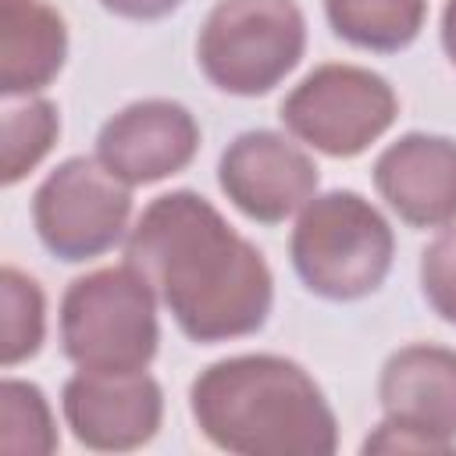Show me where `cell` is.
Returning a JSON list of instances; mask_svg holds the SVG:
<instances>
[{
  "label": "cell",
  "mask_w": 456,
  "mask_h": 456,
  "mask_svg": "<svg viewBox=\"0 0 456 456\" xmlns=\"http://www.w3.org/2000/svg\"><path fill=\"white\" fill-rule=\"evenodd\" d=\"M125 264L150 281L182 335L200 346L260 331L274 306L264 253L192 189L146 203L125 239Z\"/></svg>",
  "instance_id": "1"
},
{
  "label": "cell",
  "mask_w": 456,
  "mask_h": 456,
  "mask_svg": "<svg viewBox=\"0 0 456 456\" xmlns=\"http://www.w3.org/2000/svg\"><path fill=\"white\" fill-rule=\"evenodd\" d=\"M189 410L203 438L239 456H331L338 420L321 385L289 356L242 353L196 374Z\"/></svg>",
  "instance_id": "2"
},
{
  "label": "cell",
  "mask_w": 456,
  "mask_h": 456,
  "mask_svg": "<svg viewBox=\"0 0 456 456\" xmlns=\"http://www.w3.org/2000/svg\"><path fill=\"white\" fill-rule=\"evenodd\" d=\"M395 235L381 210L353 189L314 196L292 228L289 256L299 281L331 303H353L381 289L392 271Z\"/></svg>",
  "instance_id": "3"
},
{
  "label": "cell",
  "mask_w": 456,
  "mask_h": 456,
  "mask_svg": "<svg viewBox=\"0 0 456 456\" xmlns=\"http://www.w3.org/2000/svg\"><path fill=\"white\" fill-rule=\"evenodd\" d=\"M157 292L132 267H96L61 299V349L78 370H146L157 356Z\"/></svg>",
  "instance_id": "4"
},
{
  "label": "cell",
  "mask_w": 456,
  "mask_h": 456,
  "mask_svg": "<svg viewBox=\"0 0 456 456\" xmlns=\"http://www.w3.org/2000/svg\"><path fill=\"white\" fill-rule=\"evenodd\" d=\"M306 50L296 0H217L196 39V64L228 96L271 93Z\"/></svg>",
  "instance_id": "5"
},
{
  "label": "cell",
  "mask_w": 456,
  "mask_h": 456,
  "mask_svg": "<svg viewBox=\"0 0 456 456\" xmlns=\"http://www.w3.org/2000/svg\"><path fill=\"white\" fill-rule=\"evenodd\" d=\"M399 114V96L370 68L317 64L285 100L281 125L324 157H356L378 142Z\"/></svg>",
  "instance_id": "6"
},
{
  "label": "cell",
  "mask_w": 456,
  "mask_h": 456,
  "mask_svg": "<svg viewBox=\"0 0 456 456\" xmlns=\"http://www.w3.org/2000/svg\"><path fill=\"white\" fill-rule=\"evenodd\" d=\"M385 420L363 452H452L456 449V349L413 342L395 349L378 378Z\"/></svg>",
  "instance_id": "7"
},
{
  "label": "cell",
  "mask_w": 456,
  "mask_h": 456,
  "mask_svg": "<svg viewBox=\"0 0 456 456\" xmlns=\"http://www.w3.org/2000/svg\"><path fill=\"white\" fill-rule=\"evenodd\" d=\"M132 217V185L100 157H68L32 196V224L39 242L68 264H82L114 249Z\"/></svg>",
  "instance_id": "8"
},
{
  "label": "cell",
  "mask_w": 456,
  "mask_h": 456,
  "mask_svg": "<svg viewBox=\"0 0 456 456\" xmlns=\"http://www.w3.org/2000/svg\"><path fill=\"white\" fill-rule=\"evenodd\" d=\"M217 185L249 221L278 224L317 196L321 171L314 157L281 132L253 128L224 146Z\"/></svg>",
  "instance_id": "9"
},
{
  "label": "cell",
  "mask_w": 456,
  "mask_h": 456,
  "mask_svg": "<svg viewBox=\"0 0 456 456\" xmlns=\"http://www.w3.org/2000/svg\"><path fill=\"white\" fill-rule=\"evenodd\" d=\"M64 420L86 449L128 452L146 445L164 420V392L146 370H78L61 392Z\"/></svg>",
  "instance_id": "10"
},
{
  "label": "cell",
  "mask_w": 456,
  "mask_h": 456,
  "mask_svg": "<svg viewBox=\"0 0 456 456\" xmlns=\"http://www.w3.org/2000/svg\"><path fill=\"white\" fill-rule=\"evenodd\" d=\"M200 150V125L189 107L175 100H135L103 121L96 157L128 185L164 182L192 164Z\"/></svg>",
  "instance_id": "11"
},
{
  "label": "cell",
  "mask_w": 456,
  "mask_h": 456,
  "mask_svg": "<svg viewBox=\"0 0 456 456\" xmlns=\"http://www.w3.org/2000/svg\"><path fill=\"white\" fill-rule=\"evenodd\" d=\"M374 189L413 228L456 221V139L406 132L374 160Z\"/></svg>",
  "instance_id": "12"
},
{
  "label": "cell",
  "mask_w": 456,
  "mask_h": 456,
  "mask_svg": "<svg viewBox=\"0 0 456 456\" xmlns=\"http://www.w3.org/2000/svg\"><path fill=\"white\" fill-rule=\"evenodd\" d=\"M68 57V25L46 0H0V89L32 96L46 89Z\"/></svg>",
  "instance_id": "13"
},
{
  "label": "cell",
  "mask_w": 456,
  "mask_h": 456,
  "mask_svg": "<svg viewBox=\"0 0 456 456\" xmlns=\"http://www.w3.org/2000/svg\"><path fill=\"white\" fill-rule=\"evenodd\" d=\"M338 39L374 53H395L420 36L428 0H324Z\"/></svg>",
  "instance_id": "14"
},
{
  "label": "cell",
  "mask_w": 456,
  "mask_h": 456,
  "mask_svg": "<svg viewBox=\"0 0 456 456\" xmlns=\"http://www.w3.org/2000/svg\"><path fill=\"white\" fill-rule=\"evenodd\" d=\"M61 118L46 96H7L4 107V153H0V178L4 185H18L57 142Z\"/></svg>",
  "instance_id": "15"
},
{
  "label": "cell",
  "mask_w": 456,
  "mask_h": 456,
  "mask_svg": "<svg viewBox=\"0 0 456 456\" xmlns=\"http://www.w3.org/2000/svg\"><path fill=\"white\" fill-rule=\"evenodd\" d=\"M0 363L18 367L32 360L46 335V296L36 278L18 267L0 271Z\"/></svg>",
  "instance_id": "16"
},
{
  "label": "cell",
  "mask_w": 456,
  "mask_h": 456,
  "mask_svg": "<svg viewBox=\"0 0 456 456\" xmlns=\"http://www.w3.org/2000/svg\"><path fill=\"white\" fill-rule=\"evenodd\" d=\"M61 445L50 403L39 385L4 378L0 385V449L11 456H46Z\"/></svg>",
  "instance_id": "17"
},
{
  "label": "cell",
  "mask_w": 456,
  "mask_h": 456,
  "mask_svg": "<svg viewBox=\"0 0 456 456\" xmlns=\"http://www.w3.org/2000/svg\"><path fill=\"white\" fill-rule=\"evenodd\" d=\"M420 292L428 306L456 324V224H449L438 239H431L420 253Z\"/></svg>",
  "instance_id": "18"
},
{
  "label": "cell",
  "mask_w": 456,
  "mask_h": 456,
  "mask_svg": "<svg viewBox=\"0 0 456 456\" xmlns=\"http://www.w3.org/2000/svg\"><path fill=\"white\" fill-rule=\"evenodd\" d=\"M100 4L110 14L128 18V21H157L182 7V0H100Z\"/></svg>",
  "instance_id": "19"
},
{
  "label": "cell",
  "mask_w": 456,
  "mask_h": 456,
  "mask_svg": "<svg viewBox=\"0 0 456 456\" xmlns=\"http://www.w3.org/2000/svg\"><path fill=\"white\" fill-rule=\"evenodd\" d=\"M442 50L456 68V0H445V11H442Z\"/></svg>",
  "instance_id": "20"
}]
</instances>
